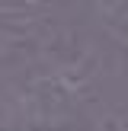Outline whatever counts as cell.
<instances>
[{"instance_id": "1", "label": "cell", "mask_w": 128, "mask_h": 131, "mask_svg": "<svg viewBox=\"0 0 128 131\" xmlns=\"http://www.w3.org/2000/svg\"><path fill=\"white\" fill-rule=\"evenodd\" d=\"M102 16H106V23L128 42V0H112V3H102Z\"/></svg>"}]
</instances>
